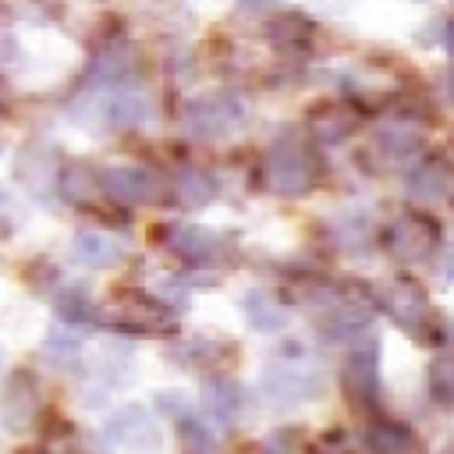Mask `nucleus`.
Returning a JSON list of instances; mask_svg holds the SVG:
<instances>
[{
  "label": "nucleus",
  "mask_w": 454,
  "mask_h": 454,
  "mask_svg": "<svg viewBox=\"0 0 454 454\" xmlns=\"http://www.w3.org/2000/svg\"><path fill=\"white\" fill-rule=\"evenodd\" d=\"M259 177H262L266 192H273L280 199H301L319 181V156L309 138H301L294 131L277 135L262 153Z\"/></svg>",
  "instance_id": "f257e3e1"
},
{
  "label": "nucleus",
  "mask_w": 454,
  "mask_h": 454,
  "mask_svg": "<svg viewBox=\"0 0 454 454\" xmlns=\"http://www.w3.org/2000/svg\"><path fill=\"white\" fill-rule=\"evenodd\" d=\"M262 390L277 404L291 401H309L323 390V369L301 344H284L262 369Z\"/></svg>",
  "instance_id": "f03ea898"
},
{
  "label": "nucleus",
  "mask_w": 454,
  "mask_h": 454,
  "mask_svg": "<svg viewBox=\"0 0 454 454\" xmlns=\"http://www.w3.org/2000/svg\"><path fill=\"white\" fill-rule=\"evenodd\" d=\"M181 121L188 128V135L195 138H227L231 131L241 128L245 121V103L227 92V89H216V92H199L184 103L181 110Z\"/></svg>",
  "instance_id": "7ed1b4c3"
},
{
  "label": "nucleus",
  "mask_w": 454,
  "mask_h": 454,
  "mask_svg": "<svg viewBox=\"0 0 454 454\" xmlns=\"http://www.w3.org/2000/svg\"><path fill=\"white\" fill-rule=\"evenodd\" d=\"M440 241H443L440 220L433 213H426V209H404L387 227V248L401 262H426V259H433Z\"/></svg>",
  "instance_id": "20e7f679"
},
{
  "label": "nucleus",
  "mask_w": 454,
  "mask_h": 454,
  "mask_svg": "<svg viewBox=\"0 0 454 454\" xmlns=\"http://www.w3.org/2000/svg\"><path fill=\"white\" fill-rule=\"evenodd\" d=\"M348 358H344V390L355 408H376L380 397V337L376 333H358L348 340Z\"/></svg>",
  "instance_id": "39448f33"
},
{
  "label": "nucleus",
  "mask_w": 454,
  "mask_h": 454,
  "mask_svg": "<svg viewBox=\"0 0 454 454\" xmlns=\"http://www.w3.org/2000/svg\"><path fill=\"white\" fill-rule=\"evenodd\" d=\"M114 312H117V316H110V319H103V323H110V326H117V330H124V333H170V330H174L170 309L160 305L153 294H145V291H138V287L117 291V294H114Z\"/></svg>",
  "instance_id": "423d86ee"
},
{
  "label": "nucleus",
  "mask_w": 454,
  "mask_h": 454,
  "mask_svg": "<svg viewBox=\"0 0 454 454\" xmlns=\"http://www.w3.org/2000/svg\"><path fill=\"white\" fill-rule=\"evenodd\" d=\"M387 309H390V319L408 333L415 337L419 344H433V323H436V312L426 298V287L419 280H397L390 287V298H387Z\"/></svg>",
  "instance_id": "0eeeda50"
},
{
  "label": "nucleus",
  "mask_w": 454,
  "mask_h": 454,
  "mask_svg": "<svg viewBox=\"0 0 454 454\" xmlns=\"http://www.w3.org/2000/svg\"><path fill=\"white\" fill-rule=\"evenodd\" d=\"M372 145H376V153H380L387 163H404V160H411V156L422 153V145H426V128H422V121H415V117H408V114H394V117H387V121L376 124Z\"/></svg>",
  "instance_id": "6e6552de"
},
{
  "label": "nucleus",
  "mask_w": 454,
  "mask_h": 454,
  "mask_svg": "<svg viewBox=\"0 0 454 454\" xmlns=\"http://www.w3.org/2000/svg\"><path fill=\"white\" fill-rule=\"evenodd\" d=\"M160 238L170 252H177V255H184L188 262H199V266H209L227 252V238L216 234L213 227H199V223H167L160 231Z\"/></svg>",
  "instance_id": "1a4fd4ad"
},
{
  "label": "nucleus",
  "mask_w": 454,
  "mask_h": 454,
  "mask_svg": "<svg viewBox=\"0 0 454 454\" xmlns=\"http://www.w3.org/2000/svg\"><path fill=\"white\" fill-rule=\"evenodd\" d=\"M106 436H110L117 447L142 450V454H156V450L163 447L160 426L153 422V415H149L142 404H128V408H121V411L106 422Z\"/></svg>",
  "instance_id": "9d476101"
},
{
  "label": "nucleus",
  "mask_w": 454,
  "mask_h": 454,
  "mask_svg": "<svg viewBox=\"0 0 454 454\" xmlns=\"http://www.w3.org/2000/svg\"><path fill=\"white\" fill-rule=\"evenodd\" d=\"M99 188H103L106 199H114V202H121V206H138V202H153V195H156V177H153L145 167L117 163V167L99 170Z\"/></svg>",
  "instance_id": "9b49d317"
},
{
  "label": "nucleus",
  "mask_w": 454,
  "mask_h": 454,
  "mask_svg": "<svg viewBox=\"0 0 454 454\" xmlns=\"http://www.w3.org/2000/svg\"><path fill=\"white\" fill-rule=\"evenodd\" d=\"M39 411V383L32 372H14L4 387V397H0V419L11 433H21L32 426Z\"/></svg>",
  "instance_id": "f8f14e48"
},
{
  "label": "nucleus",
  "mask_w": 454,
  "mask_h": 454,
  "mask_svg": "<svg viewBox=\"0 0 454 454\" xmlns=\"http://www.w3.org/2000/svg\"><path fill=\"white\" fill-rule=\"evenodd\" d=\"M71 255L92 270H110L124 259V241H117L114 234L106 231H96V227H82L74 231L71 238Z\"/></svg>",
  "instance_id": "ddd939ff"
},
{
  "label": "nucleus",
  "mask_w": 454,
  "mask_h": 454,
  "mask_svg": "<svg viewBox=\"0 0 454 454\" xmlns=\"http://www.w3.org/2000/svg\"><path fill=\"white\" fill-rule=\"evenodd\" d=\"M355 128H358V114L348 103H319L316 110H309V131L326 145L344 142L348 135H355Z\"/></svg>",
  "instance_id": "4468645a"
},
{
  "label": "nucleus",
  "mask_w": 454,
  "mask_h": 454,
  "mask_svg": "<svg viewBox=\"0 0 454 454\" xmlns=\"http://www.w3.org/2000/svg\"><path fill=\"white\" fill-rule=\"evenodd\" d=\"M241 309H245L248 326H255V330H262V333H277V330H284V323H287V305H284V298H280L277 291H270V287H252V291L241 298Z\"/></svg>",
  "instance_id": "2eb2a0df"
},
{
  "label": "nucleus",
  "mask_w": 454,
  "mask_h": 454,
  "mask_svg": "<svg viewBox=\"0 0 454 454\" xmlns=\"http://www.w3.org/2000/svg\"><path fill=\"white\" fill-rule=\"evenodd\" d=\"M53 184H57L60 199H64V202H74V206H85V202H92V199L103 195V188H99V170H92V167L82 163V160L64 163V167L57 170Z\"/></svg>",
  "instance_id": "dca6fc26"
},
{
  "label": "nucleus",
  "mask_w": 454,
  "mask_h": 454,
  "mask_svg": "<svg viewBox=\"0 0 454 454\" xmlns=\"http://www.w3.org/2000/svg\"><path fill=\"white\" fill-rule=\"evenodd\" d=\"M408 195L415 202H443L450 195V170L440 156L422 160L411 174H408Z\"/></svg>",
  "instance_id": "f3484780"
},
{
  "label": "nucleus",
  "mask_w": 454,
  "mask_h": 454,
  "mask_svg": "<svg viewBox=\"0 0 454 454\" xmlns=\"http://www.w3.org/2000/svg\"><path fill=\"white\" fill-rule=\"evenodd\" d=\"M170 188H174V195H177V202H181L184 209H199V206H206V202L216 195V181H213L206 170H199V167H181V170H174Z\"/></svg>",
  "instance_id": "a211bd4d"
},
{
  "label": "nucleus",
  "mask_w": 454,
  "mask_h": 454,
  "mask_svg": "<svg viewBox=\"0 0 454 454\" xmlns=\"http://www.w3.org/2000/svg\"><path fill=\"white\" fill-rule=\"evenodd\" d=\"M53 309H57V316H60L64 323H71V326L99 323V309L92 305V298H89L85 287H78V284H64V287H57V294H53Z\"/></svg>",
  "instance_id": "6ab92c4d"
},
{
  "label": "nucleus",
  "mask_w": 454,
  "mask_h": 454,
  "mask_svg": "<svg viewBox=\"0 0 454 454\" xmlns=\"http://www.w3.org/2000/svg\"><path fill=\"white\" fill-rule=\"evenodd\" d=\"M365 447L372 454H404L411 447V429L404 422H390V419H372L365 429Z\"/></svg>",
  "instance_id": "aec40b11"
},
{
  "label": "nucleus",
  "mask_w": 454,
  "mask_h": 454,
  "mask_svg": "<svg viewBox=\"0 0 454 454\" xmlns=\"http://www.w3.org/2000/svg\"><path fill=\"white\" fill-rule=\"evenodd\" d=\"M259 454H312V440L298 426H280L262 440Z\"/></svg>",
  "instance_id": "412c9836"
},
{
  "label": "nucleus",
  "mask_w": 454,
  "mask_h": 454,
  "mask_svg": "<svg viewBox=\"0 0 454 454\" xmlns=\"http://www.w3.org/2000/svg\"><path fill=\"white\" fill-rule=\"evenodd\" d=\"M177 436H181L184 454H220V447H216L213 433H209L202 422H195L188 411L177 419Z\"/></svg>",
  "instance_id": "4be33fe9"
},
{
  "label": "nucleus",
  "mask_w": 454,
  "mask_h": 454,
  "mask_svg": "<svg viewBox=\"0 0 454 454\" xmlns=\"http://www.w3.org/2000/svg\"><path fill=\"white\" fill-rule=\"evenodd\" d=\"M316 32L312 21H305L298 11H287V14H277V21L270 25V35L273 43H284V46H294V43H309Z\"/></svg>",
  "instance_id": "5701e85b"
},
{
  "label": "nucleus",
  "mask_w": 454,
  "mask_h": 454,
  "mask_svg": "<svg viewBox=\"0 0 454 454\" xmlns=\"http://www.w3.org/2000/svg\"><path fill=\"white\" fill-rule=\"evenodd\" d=\"M426 387L433 394L436 404H450L454 401V362L450 355H436L429 372H426Z\"/></svg>",
  "instance_id": "b1692460"
},
{
  "label": "nucleus",
  "mask_w": 454,
  "mask_h": 454,
  "mask_svg": "<svg viewBox=\"0 0 454 454\" xmlns=\"http://www.w3.org/2000/svg\"><path fill=\"white\" fill-rule=\"evenodd\" d=\"M206 401H209V408H213V415L220 422H231L238 415V408H241V387L234 380H216V383H209V397Z\"/></svg>",
  "instance_id": "393cba45"
},
{
  "label": "nucleus",
  "mask_w": 454,
  "mask_h": 454,
  "mask_svg": "<svg viewBox=\"0 0 454 454\" xmlns=\"http://www.w3.org/2000/svg\"><path fill=\"white\" fill-rule=\"evenodd\" d=\"M43 351L50 355V358H57V362H67V358H74L78 351H82V340H78V333H71V330H50L46 333V344H43Z\"/></svg>",
  "instance_id": "a878e982"
},
{
  "label": "nucleus",
  "mask_w": 454,
  "mask_h": 454,
  "mask_svg": "<svg viewBox=\"0 0 454 454\" xmlns=\"http://www.w3.org/2000/svg\"><path fill=\"white\" fill-rule=\"evenodd\" d=\"M18 220H21L18 199H14V192H11L7 184H0V227H14Z\"/></svg>",
  "instance_id": "bb28decb"
},
{
  "label": "nucleus",
  "mask_w": 454,
  "mask_h": 454,
  "mask_svg": "<svg viewBox=\"0 0 454 454\" xmlns=\"http://www.w3.org/2000/svg\"><path fill=\"white\" fill-rule=\"evenodd\" d=\"M245 7H270V4H277V0H241Z\"/></svg>",
  "instance_id": "cd10ccee"
},
{
  "label": "nucleus",
  "mask_w": 454,
  "mask_h": 454,
  "mask_svg": "<svg viewBox=\"0 0 454 454\" xmlns=\"http://www.w3.org/2000/svg\"><path fill=\"white\" fill-rule=\"evenodd\" d=\"M415 4H426V0H415Z\"/></svg>",
  "instance_id": "c85d7f7f"
}]
</instances>
